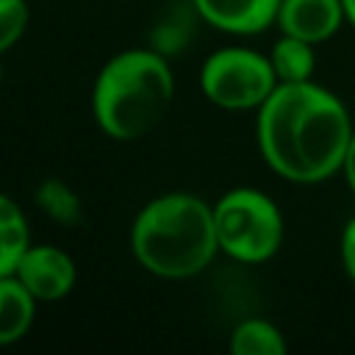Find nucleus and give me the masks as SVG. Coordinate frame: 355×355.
<instances>
[{"label": "nucleus", "instance_id": "1", "mask_svg": "<svg viewBox=\"0 0 355 355\" xmlns=\"http://www.w3.org/2000/svg\"><path fill=\"white\" fill-rule=\"evenodd\" d=\"M352 130L344 100L316 80L277 83L255 111V144L263 164L297 186L336 178L344 169Z\"/></svg>", "mask_w": 355, "mask_h": 355}, {"label": "nucleus", "instance_id": "2", "mask_svg": "<svg viewBox=\"0 0 355 355\" xmlns=\"http://www.w3.org/2000/svg\"><path fill=\"white\" fill-rule=\"evenodd\" d=\"M130 252L161 280H189L219 255L214 205L191 191H164L147 200L130 225Z\"/></svg>", "mask_w": 355, "mask_h": 355}, {"label": "nucleus", "instance_id": "3", "mask_svg": "<svg viewBox=\"0 0 355 355\" xmlns=\"http://www.w3.org/2000/svg\"><path fill=\"white\" fill-rule=\"evenodd\" d=\"M175 100V75L155 47L114 53L92 86V116L114 141H136L153 133Z\"/></svg>", "mask_w": 355, "mask_h": 355}, {"label": "nucleus", "instance_id": "4", "mask_svg": "<svg viewBox=\"0 0 355 355\" xmlns=\"http://www.w3.org/2000/svg\"><path fill=\"white\" fill-rule=\"evenodd\" d=\"M219 252L239 263H263L277 255L286 236L280 205L255 186L227 189L214 202Z\"/></svg>", "mask_w": 355, "mask_h": 355}, {"label": "nucleus", "instance_id": "5", "mask_svg": "<svg viewBox=\"0 0 355 355\" xmlns=\"http://www.w3.org/2000/svg\"><path fill=\"white\" fill-rule=\"evenodd\" d=\"M275 86L269 55L252 47H219L200 67V92L222 111H258Z\"/></svg>", "mask_w": 355, "mask_h": 355}, {"label": "nucleus", "instance_id": "6", "mask_svg": "<svg viewBox=\"0 0 355 355\" xmlns=\"http://www.w3.org/2000/svg\"><path fill=\"white\" fill-rule=\"evenodd\" d=\"M14 275L25 283V288L39 302H58L78 283L75 258L55 244H33L31 241V247L19 258Z\"/></svg>", "mask_w": 355, "mask_h": 355}, {"label": "nucleus", "instance_id": "7", "mask_svg": "<svg viewBox=\"0 0 355 355\" xmlns=\"http://www.w3.org/2000/svg\"><path fill=\"white\" fill-rule=\"evenodd\" d=\"M194 14L227 36H255L277 22L280 0H191Z\"/></svg>", "mask_w": 355, "mask_h": 355}, {"label": "nucleus", "instance_id": "8", "mask_svg": "<svg viewBox=\"0 0 355 355\" xmlns=\"http://www.w3.org/2000/svg\"><path fill=\"white\" fill-rule=\"evenodd\" d=\"M341 0H280L277 31L311 44H324L344 25Z\"/></svg>", "mask_w": 355, "mask_h": 355}, {"label": "nucleus", "instance_id": "9", "mask_svg": "<svg viewBox=\"0 0 355 355\" xmlns=\"http://www.w3.org/2000/svg\"><path fill=\"white\" fill-rule=\"evenodd\" d=\"M36 305L39 300L25 288L17 275L0 277V347H11L31 333Z\"/></svg>", "mask_w": 355, "mask_h": 355}, {"label": "nucleus", "instance_id": "10", "mask_svg": "<svg viewBox=\"0 0 355 355\" xmlns=\"http://www.w3.org/2000/svg\"><path fill=\"white\" fill-rule=\"evenodd\" d=\"M31 247V225L22 205L0 191V277L14 275L19 258Z\"/></svg>", "mask_w": 355, "mask_h": 355}, {"label": "nucleus", "instance_id": "11", "mask_svg": "<svg viewBox=\"0 0 355 355\" xmlns=\"http://www.w3.org/2000/svg\"><path fill=\"white\" fill-rule=\"evenodd\" d=\"M316 44L302 42L297 36L280 33V39L272 44V50L266 53L272 61V69L277 75V83H305L313 80V69H316Z\"/></svg>", "mask_w": 355, "mask_h": 355}, {"label": "nucleus", "instance_id": "12", "mask_svg": "<svg viewBox=\"0 0 355 355\" xmlns=\"http://www.w3.org/2000/svg\"><path fill=\"white\" fill-rule=\"evenodd\" d=\"M286 349L288 344L283 330L263 316H247L230 333L233 355H286Z\"/></svg>", "mask_w": 355, "mask_h": 355}, {"label": "nucleus", "instance_id": "13", "mask_svg": "<svg viewBox=\"0 0 355 355\" xmlns=\"http://www.w3.org/2000/svg\"><path fill=\"white\" fill-rule=\"evenodd\" d=\"M36 208L61 227H75L83 222V202L78 191L61 178H44L33 191Z\"/></svg>", "mask_w": 355, "mask_h": 355}, {"label": "nucleus", "instance_id": "14", "mask_svg": "<svg viewBox=\"0 0 355 355\" xmlns=\"http://www.w3.org/2000/svg\"><path fill=\"white\" fill-rule=\"evenodd\" d=\"M31 22L28 0H0V58L19 44Z\"/></svg>", "mask_w": 355, "mask_h": 355}, {"label": "nucleus", "instance_id": "15", "mask_svg": "<svg viewBox=\"0 0 355 355\" xmlns=\"http://www.w3.org/2000/svg\"><path fill=\"white\" fill-rule=\"evenodd\" d=\"M338 258H341V269L349 277V283H355V216H349L341 227L338 236Z\"/></svg>", "mask_w": 355, "mask_h": 355}, {"label": "nucleus", "instance_id": "16", "mask_svg": "<svg viewBox=\"0 0 355 355\" xmlns=\"http://www.w3.org/2000/svg\"><path fill=\"white\" fill-rule=\"evenodd\" d=\"M344 180L349 186V191L355 194V130H352V139H349V150H347V158H344Z\"/></svg>", "mask_w": 355, "mask_h": 355}, {"label": "nucleus", "instance_id": "17", "mask_svg": "<svg viewBox=\"0 0 355 355\" xmlns=\"http://www.w3.org/2000/svg\"><path fill=\"white\" fill-rule=\"evenodd\" d=\"M341 6H344V19H347V25L355 28V0H341Z\"/></svg>", "mask_w": 355, "mask_h": 355}, {"label": "nucleus", "instance_id": "18", "mask_svg": "<svg viewBox=\"0 0 355 355\" xmlns=\"http://www.w3.org/2000/svg\"><path fill=\"white\" fill-rule=\"evenodd\" d=\"M0 80H3V67H0Z\"/></svg>", "mask_w": 355, "mask_h": 355}]
</instances>
